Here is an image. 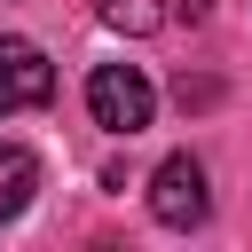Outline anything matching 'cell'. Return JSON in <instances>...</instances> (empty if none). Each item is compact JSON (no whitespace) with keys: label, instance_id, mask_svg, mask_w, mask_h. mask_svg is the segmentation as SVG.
Instances as JSON below:
<instances>
[{"label":"cell","instance_id":"obj_3","mask_svg":"<svg viewBox=\"0 0 252 252\" xmlns=\"http://www.w3.org/2000/svg\"><path fill=\"white\" fill-rule=\"evenodd\" d=\"M47 94H55V63H47V47L0 32V118H8V110H39Z\"/></svg>","mask_w":252,"mask_h":252},{"label":"cell","instance_id":"obj_2","mask_svg":"<svg viewBox=\"0 0 252 252\" xmlns=\"http://www.w3.org/2000/svg\"><path fill=\"white\" fill-rule=\"evenodd\" d=\"M150 213H158L165 228H197V220L213 213V197H205V165H197L189 150L158 158V173H150Z\"/></svg>","mask_w":252,"mask_h":252},{"label":"cell","instance_id":"obj_1","mask_svg":"<svg viewBox=\"0 0 252 252\" xmlns=\"http://www.w3.org/2000/svg\"><path fill=\"white\" fill-rule=\"evenodd\" d=\"M150 110H158V87H150L134 63H94V71H87V118H94L102 134H142Z\"/></svg>","mask_w":252,"mask_h":252},{"label":"cell","instance_id":"obj_4","mask_svg":"<svg viewBox=\"0 0 252 252\" xmlns=\"http://www.w3.org/2000/svg\"><path fill=\"white\" fill-rule=\"evenodd\" d=\"M32 197H39V158L16 150V142H0V220H16Z\"/></svg>","mask_w":252,"mask_h":252},{"label":"cell","instance_id":"obj_6","mask_svg":"<svg viewBox=\"0 0 252 252\" xmlns=\"http://www.w3.org/2000/svg\"><path fill=\"white\" fill-rule=\"evenodd\" d=\"M173 94H181V110H205V102H213V94H220V87H213V79H181V87H173Z\"/></svg>","mask_w":252,"mask_h":252},{"label":"cell","instance_id":"obj_5","mask_svg":"<svg viewBox=\"0 0 252 252\" xmlns=\"http://www.w3.org/2000/svg\"><path fill=\"white\" fill-rule=\"evenodd\" d=\"M94 16H102L110 32L142 39V32H158V24H165V0H94Z\"/></svg>","mask_w":252,"mask_h":252}]
</instances>
